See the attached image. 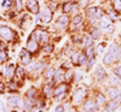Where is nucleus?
I'll return each mask as SVG.
<instances>
[{
  "label": "nucleus",
  "mask_w": 121,
  "mask_h": 112,
  "mask_svg": "<svg viewBox=\"0 0 121 112\" xmlns=\"http://www.w3.org/2000/svg\"><path fill=\"white\" fill-rule=\"evenodd\" d=\"M109 52L116 58V60H120L121 59V47L119 45L113 44L112 46H110V48H109Z\"/></svg>",
  "instance_id": "11"
},
{
  "label": "nucleus",
  "mask_w": 121,
  "mask_h": 112,
  "mask_svg": "<svg viewBox=\"0 0 121 112\" xmlns=\"http://www.w3.org/2000/svg\"><path fill=\"white\" fill-rule=\"evenodd\" d=\"M62 74H64L63 72V69H59V70H57L56 71V72H55V81H58V80H63L62 77H60V76H62Z\"/></svg>",
  "instance_id": "32"
},
{
  "label": "nucleus",
  "mask_w": 121,
  "mask_h": 112,
  "mask_svg": "<svg viewBox=\"0 0 121 112\" xmlns=\"http://www.w3.org/2000/svg\"><path fill=\"white\" fill-rule=\"evenodd\" d=\"M15 72H16V69L13 65H7L3 69V76L9 78V80H11L15 76Z\"/></svg>",
  "instance_id": "9"
},
{
  "label": "nucleus",
  "mask_w": 121,
  "mask_h": 112,
  "mask_svg": "<svg viewBox=\"0 0 121 112\" xmlns=\"http://www.w3.org/2000/svg\"><path fill=\"white\" fill-rule=\"evenodd\" d=\"M0 37H1L4 41H7V42H11L15 40L16 37V34L12 29H10L9 27H5V25H0Z\"/></svg>",
  "instance_id": "1"
},
{
  "label": "nucleus",
  "mask_w": 121,
  "mask_h": 112,
  "mask_svg": "<svg viewBox=\"0 0 121 112\" xmlns=\"http://www.w3.org/2000/svg\"><path fill=\"white\" fill-rule=\"evenodd\" d=\"M0 106H1V111H3V112H6V107L4 106V104H3V101H0Z\"/></svg>",
  "instance_id": "46"
},
{
  "label": "nucleus",
  "mask_w": 121,
  "mask_h": 112,
  "mask_svg": "<svg viewBox=\"0 0 121 112\" xmlns=\"http://www.w3.org/2000/svg\"><path fill=\"white\" fill-rule=\"evenodd\" d=\"M84 110L86 112H96L97 110V105L93 100H87L85 103V106H84Z\"/></svg>",
  "instance_id": "12"
},
{
  "label": "nucleus",
  "mask_w": 121,
  "mask_h": 112,
  "mask_svg": "<svg viewBox=\"0 0 121 112\" xmlns=\"http://www.w3.org/2000/svg\"><path fill=\"white\" fill-rule=\"evenodd\" d=\"M108 15H109L110 17H113V18H116V15H115L113 11H109V12H108Z\"/></svg>",
  "instance_id": "47"
},
{
  "label": "nucleus",
  "mask_w": 121,
  "mask_h": 112,
  "mask_svg": "<svg viewBox=\"0 0 121 112\" xmlns=\"http://www.w3.org/2000/svg\"><path fill=\"white\" fill-rule=\"evenodd\" d=\"M51 18H52V12H51V10H45L44 13H41V21L44 23H47L51 21Z\"/></svg>",
  "instance_id": "16"
},
{
  "label": "nucleus",
  "mask_w": 121,
  "mask_h": 112,
  "mask_svg": "<svg viewBox=\"0 0 121 112\" xmlns=\"http://www.w3.org/2000/svg\"><path fill=\"white\" fill-rule=\"evenodd\" d=\"M7 105L12 108H16V107H19V108H24V103L22 101V99L17 96V95H11L7 98Z\"/></svg>",
  "instance_id": "3"
},
{
  "label": "nucleus",
  "mask_w": 121,
  "mask_h": 112,
  "mask_svg": "<svg viewBox=\"0 0 121 112\" xmlns=\"http://www.w3.org/2000/svg\"><path fill=\"white\" fill-rule=\"evenodd\" d=\"M87 62V57L85 53H80V57H79V63L78 65H85Z\"/></svg>",
  "instance_id": "26"
},
{
  "label": "nucleus",
  "mask_w": 121,
  "mask_h": 112,
  "mask_svg": "<svg viewBox=\"0 0 121 112\" xmlns=\"http://www.w3.org/2000/svg\"><path fill=\"white\" fill-rule=\"evenodd\" d=\"M120 87H121V83H120Z\"/></svg>",
  "instance_id": "50"
},
{
  "label": "nucleus",
  "mask_w": 121,
  "mask_h": 112,
  "mask_svg": "<svg viewBox=\"0 0 121 112\" xmlns=\"http://www.w3.org/2000/svg\"><path fill=\"white\" fill-rule=\"evenodd\" d=\"M103 30H104L105 33H113V32H114V25L110 24V25H108V27H107L105 29H103Z\"/></svg>",
  "instance_id": "37"
},
{
  "label": "nucleus",
  "mask_w": 121,
  "mask_h": 112,
  "mask_svg": "<svg viewBox=\"0 0 121 112\" xmlns=\"http://www.w3.org/2000/svg\"><path fill=\"white\" fill-rule=\"evenodd\" d=\"M35 95H36V90L34 89V88H30L27 93H26V96L27 98H29V99H35Z\"/></svg>",
  "instance_id": "25"
},
{
  "label": "nucleus",
  "mask_w": 121,
  "mask_h": 112,
  "mask_svg": "<svg viewBox=\"0 0 121 112\" xmlns=\"http://www.w3.org/2000/svg\"><path fill=\"white\" fill-rule=\"evenodd\" d=\"M81 44L87 47V46H90L91 44H92V39H91L90 36H84V39L81 40Z\"/></svg>",
  "instance_id": "29"
},
{
  "label": "nucleus",
  "mask_w": 121,
  "mask_h": 112,
  "mask_svg": "<svg viewBox=\"0 0 121 112\" xmlns=\"http://www.w3.org/2000/svg\"><path fill=\"white\" fill-rule=\"evenodd\" d=\"M116 62V58L110 53V52H108L107 54H105V57L103 58V63L105 64V65H112V64H114Z\"/></svg>",
  "instance_id": "14"
},
{
  "label": "nucleus",
  "mask_w": 121,
  "mask_h": 112,
  "mask_svg": "<svg viewBox=\"0 0 121 112\" xmlns=\"http://www.w3.org/2000/svg\"><path fill=\"white\" fill-rule=\"evenodd\" d=\"M103 51H104V46L103 45H98L97 48H96V54L97 56H100V54L103 53Z\"/></svg>",
  "instance_id": "35"
},
{
  "label": "nucleus",
  "mask_w": 121,
  "mask_h": 112,
  "mask_svg": "<svg viewBox=\"0 0 121 112\" xmlns=\"http://www.w3.org/2000/svg\"><path fill=\"white\" fill-rule=\"evenodd\" d=\"M85 96H86V90H85V88H84V87L78 88V89L75 90V93H74V96H73V103H74V104L81 103Z\"/></svg>",
  "instance_id": "4"
},
{
  "label": "nucleus",
  "mask_w": 121,
  "mask_h": 112,
  "mask_svg": "<svg viewBox=\"0 0 121 112\" xmlns=\"http://www.w3.org/2000/svg\"><path fill=\"white\" fill-rule=\"evenodd\" d=\"M15 75H16V77H18V78H24V68L17 66Z\"/></svg>",
  "instance_id": "23"
},
{
  "label": "nucleus",
  "mask_w": 121,
  "mask_h": 112,
  "mask_svg": "<svg viewBox=\"0 0 121 112\" xmlns=\"http://www.w3.org/2000/svg\"><path fill=\"white\" fill-rule=\"evenodd\" d=\"M30 37H33L34 40H36L38 42H41L43 45L48 41V34L46 32H44V30H40V29L34 30V33L32 34Z\"/></svg>",
  "instance_id": "2"
},
{
  "label": "nucleus",
  "mask_w": 121,
  "mask_h": 112,
  "mask_svg": "<svg viewBox=\"0 0 121 112\" xmlns=\"http://www.w3.org/2000/svg\"><path fill=\"white\" fill-rule=\"evenodd\" d=\"M68 17L64 15V16H60L58 19H57V27H59V28H63V27H65L67 24H68Z\"/></svg>",
  "instance_id": "17"
},
{
  "label": "nucleus",
  "mask_w": 121,
  "mask_h": 112,
  "mask_svg": "<svg viewBox=\"0 0 121 112\" xmlns=\"http://www.w3.org/2000/svg\"><path fill=\"white\" fill-rule=\"evenodd\" d=\"M51 92H52V87H51V84H48V86H46L45 88H44V93L48 96V95H51ZM53 93V92H52Z\"/></svg>",
  "instance_id": "34"
},
{
  "label": "nucleus",
  "mask_w": 121,
  "mask_h": 112,
  "mask_svg": "<svg viewBox=\"0 0 121 112\" xmlns=\"http://www.w3.org/2000/svg\"><path fill=\"white\" fill-rule=\"evenodd\" d=\"M55 112H64V107H63L62 105H59V106H57V107H56Z\"/></svg>",
  "instance_id": "42"
},
{
  "label": "nucleus",
  "mask_w": 121,
  "mask_h": 112,
  "mask_svg": "<svg viewBox=\"0 0 121 112\" xmlns=\"http://www.w3.org/2000/svg\"><path fill=\"white\" fill-rule=\"evenodd\" d=\"M64 77H65V80H70V77H72V70H68V72L64 75Z\"/></svg>",
  "instance_id": "43"
},
{
  "label": "nucleus",
  "mask_w": 121,
  "mask_h": 112,
  "mask_svg": "<svg viewBox=\"0 0 121 112\" xmlns=\"http://www.w3.org/2000/svg\"><path fill=\"white\" fill-rule=\"evenodd\" d=\"M109 80H110V83H113V84H120V83H121V78H120L117 75L112 76Z\"/></svg>",
  "instance_id": "28"
},
{
  "label": "nucleus",
  "mask_w": 121,
  "mask_h": 112,
  "mask_svg": "<svg viewBox=\"0 0 121 112\" xmlns=\"http://www.w3.org/2000/svg\"><path fill=\"white\" fill-rule=\"evenodd\" d=\"M4 92H5V84L0 82V93H4Z\"/></svg>",
  "instance_id": "44"
},
{
  "label": "nucleus",
  "mask_w": 121,
  "mask_h": 112,
  "mask_svg": "<svg viewBox=\"0 0 121 112\" xmlns=\"http://www.w3.org/2000/svg\"><path fill=\"white\" fill-rule=\"evenodd\" d=\"M98 37H99V30H98V29H96V28H93L92 30H91V39L97 40Z\"/></svg>",
  "instance_id": "31"
},
{
  "label": "nucleus",
  "mask_w": 121,
  "mask_h": 112,
  "mask_svg": "<svg viewBox=\"0 0 121 112\" xmlns=\"http://www.w3.org/2000/svg\"><path fill=\"white\" fill-rule=\"evenodd\" d=\"M9 87H10V90H16L17 89V87H16V83H13V82H10L9 83Z\"/></svg>",
  "instance_id": "39"
},
{
  "label": "nucleus",
  "mask_w": 121,
  "mask_h": 112,
  "mask_svg": "<svg viewBox=\"0 0 121 112\" xmlns=\"http://www.w3.org/2000/svg\"><path fill=\"white\" fill-rule=\"evenodd\" d=\"M115 75H117V76L121 78V65H120V66H117V68L115 69Z\"/></svg>",
  "instance_id": "40"
},
{
  "label": "nucleus",
  "mask_w": 121,
  "mask_h": 112,
  "mask_svg": "<svg viewBox=\"0 0 121 112\" xmlns=\"http://www.w3.org/2000/svg\"><path fill=\"white\" fill-rule=\"evenodd\" d=\"M113 6L116 12H121V0H113Z\"/></svg>",
  "instance_id": "27"
},
{
  "label": "nucleus",
  "mask_w": 121,
  "mask_h": 112,
  "mask_svg": "<svg viewBox=\"0 0 121 112\" xmlns=\"http://www.w3.org/2000/svg\"><path fill=\"white\" fill-rule=\"evenodd\" d=\"M73 3L72 1H68V3H65L63 6H62V10H63V12H65V13H68V12H70L73 10Z\"/></svg>",
  "instance_id": "22"
},
{
  "label": "nucleus",
  "mask_w": 121,
  "mask_h": 112,
  "mask_svg": "<svg viewBox=\"0 0 121 112\" xmlns=\"http://www.w3.org/2000/svg\"><path fill=\"white\" fill-rule=\"evenodd\" d=\"M44 51L46 53H51L52 52V46L51 45H46V46H44Z\"/></svg>",
  "instance_id": "38"
},
{
  "label": "nucleus",
  "mask_w": 121,
  "mask_h": 112,
  "mask_svg": "<svg viewBox=\"0 0 121 112\" xmlns=\"http://www.w3.org/2000/svg\"><path fill=\"white\" fill-rule=\"evenodd\" d=\"M95 103H96L97 107H98V106H103V105L105 104V96H104L103 94H97Z\"/></svg>",
  "instance_id": "18"
},
{
  "label": "nucleus",
  "mask_w": 121,
  "mask_h": 112,
  "mask_svg": "<svg viewBox=\"0 0 121 112\" xmlns=\"http://www.w3.org/2000/svg\"><path fill=\"white\" fill-rule=\"evenodd\" d=\"M117 107H119V101L117 100H112L110 103H108V106L105 108H107L108 112H114V111L117 110Z\"/></svg>",
  "instance_id": "15"
},
{
  "label": "nucleus",
  "mask_w": 121,
  "mask_h": 112,
  "mask_svg": "<svg viewBox=\"0 0 121 112\" xmlns=\"http://www.w3.org/2000/svg\"><path fill=\"white\" fill-rule=\"evenodd\" d=\"M112 24V22H110V19L108 18V17H102L100 18V22H99V25H100V28L102 29H105L108 25H110Z\"/></svg>",
  "instance_id": "19"
},
{
  "label": "nucleus",
  "mask_w": 121,
  "mask_h": 112,
  "mask_svg": "<svg viewBox=\"0 0 121 112\" xmlns=\"http://www.w3.org/2000/svg\"><path fill=\"white\" fill-rule=\"evenodd\" d=\"M95 76H96V78H97L98 81H102V82H104V81L107 80V77H108L104 68H102V66H98V68H97L96 72H95Z\"/></svg>",
  "instance_id": "10"
},
{
  "label": "nucleus",
  "mask_w": 121,
  "mask_h": 112,
  "mask_svg": "<svg viewBox=\"0 0 121 112\" xmlns=\"http://www.w3.org/2000/svg\"><path fill=\"white\" fill-rule=\"evenodd\" d=\"M102 112H108V111H107V108H104V110H102Z\"/></svg>",
  "instance_id": "49"
},
{
  "label": "nucleus",
  "mask_w": 121,
  "mask_h": 112,
  "mask_svg": "<svg viewBox=\"0 0 121 112\" xmlns=\"http://www.w3.org/2000/svg\"><path fill=\"white\" fill-rule=\"evenodd\" d=\"M81 22H82V15H76V16L73 18V24H75V25L80 24Z\"/></svg>",
  "instance_id": "30"
},
{
  "label": "nucleus",
  "mask_w": 121,
  "mask_h": 112,
  "mask_svg": "<svg viewBox=\"0 0 121 112\" xmlns=\"http://www.w3.org/2000/svg\"><path fill=\"white\" fill-rule=\"evenodd\" d=\"M17 8L18 10L22 8V0H17Z\"/></svg>",
  "instance_id": "45"
},
{
  "label": "nucleus",
  "mask_w": 121,
  "mask_h": 112,
  "mask_svg": "<svg viewBox=\"0 0 121 112\" xmlns=\"http://www.w3.org/2000/svg\"><path fill=\"white\" fill-rule=\"evenodd\" d=\"M19 58H21V63L23 65H28L32 63V53L28 49H22L19 53Z\"/></svg>",
  "instance_id": "5"
},
{
  "label": "nucleus",
  "mask_w": 121,
  "mask_h": 112,
  "mask_svg": "<svg viewBox=\"0 0 121 112\" xmlns=\"http://www.w3.org/2000/svg\"><path fill=\"white\" fill-rule=\"evenodd\" d=\"M76 81H79V80H81V72H78L76 74V78H75Z\"/></svg>",
  "instance_id": "48"
},
{
  "label": "nucleus",
  "mask_w": 121,
  "mask_h": 112,
  "mask_svg": "<svg viewBox=\"0 0 121 112\" xmlns=\"http://www.w3.org/2000/svg\"><path fill=\"white\" fill-rule=\"evenodd\" d=\"M6 60H7V54H6V52H4V51H0V64L5 63Z\"/></svg>",
  "instance_id": "33"
},
{
  "label": "nucleus",
  "mask_w": 121,
  "mask_h": 112,
  "mask_svg": "<svg viewBox=\"0 0 121 112\" xmlns=\"http://www.w3.org/2000/svg\"><path fill=\"white\" fill-rule=\"evenodd\" d=\"M30 53H36L39 51V42L36 40H34L33 37H30L27 42V47H26Z\"/></svg>",
  "instance_id": "7"
},
{
  "label": "nucleus",
  "mask_w": 121,
  "mask_h": 112,
  "mask_svg": "<svg viewBox=\"0 0 121 112\" xmlns=\"http://www.w3.org/2000/svg\"><path fill=\"white\" fill-rule=\"evenodd\" d=\"M12 4H13V0H4L3 1V7H11L12 6Z\"/></svg>",
  "instance_id": "36"
},
{
  "label": "nucleus",
  "mask_w": 121,
  "mask_h": 112,
  "mask_svg": "<svg viewBox=\"0 0 121 112\" xmlns=\"http://www.w3.org/2000/svg\"><path fill=\"white\" fill-rule=\"evenodd\" d=\"M26 6L32 13H38L39 12V3H38V0H27Z\"/></svg>",
  "instance_id": "8"
},
{
  "label": "nucleus",
  "mask_w": 121,
  "mask_h": 112,
  "mask_svg": "<svg viewBox=\"0 0 121 112\" xmlns=\"http://www.w3.org/2000/svg\"><path fill=\"white\" fill-rule=\"evenodd\" d=\"M44 76H45V78H47V80H51V78L55 76V69H53V68H48Z\"/></svg>",
  "instance_id": "24"
},
{
  "label": "nucleus",
  "mask_w": 121,
  "mask_h": 112,
  "mask_svg": "<svg viewBox=\"0 0 121 112\" xmlns=\"http://www.w3.org/2000/svg\"><path fill=\"white\" fill-rule=\"evenodd\" d=\"M88 60V68H91L93 64H95V62H96V58H90V59H87Z\"/></svg>",
  "instance_id": "41"
},
{
  "label": "nucleus",
  "mask_w": 121,
  "mask_h": 112,
  "mask_svg": "<svg viewBox=\"0 0 121 112\" xmlns=\"http://www.w3.org/2000/svg\"><path fill=\"white\" fill-rule=\"evenodd\" d=\"M85 54H86V57H87V59H90V58H95V48H93V46H87L86 47V52H85Z\"/></svg>",
  "instance_id": "20"
},
{
  "label": "nucleus",
  "mask_w": 121,
  "mask_h": 112,
  "mask_svg": "<svg viewBox=\"0 0 121 112\" xmlns=\"http://www.w3.org/2000/svg\"><path fill=\"white\" fill-rule=\"evenodd\" d=\"M67 88H68V86L67 84H60V86H58L56 89H55V92H53V95L55 96H60V95H64V93L67 92Z\"/></svg>",
  "instance_id": "13"
},
{
  "label": "nucleus",
  "mask_w": 121,
  "mask_h": 112,
  "mask_svg": "<svg viewBox=\"0 0 121 112\" xmlns=\"http://www.w3.org/2000/svg\"><path fill=\"white\" fill-rule=\"evenodd\" d=\"M79 57H80V52H79V51H75V52L72 53V56H70V59H72L73 64L78 65V63H79Z\"/></svg>",
  "instance_id": "21"
},
{
  "label": "nucleus",
  "mask_w": 121,
  "mask_h": 112,
  "mask_svg": "<svg viewBox=\"0 0 121 112\" xmlns=\"http://www.w3.org/2000/svg\"><path fill=\"white\" fill-rule=\"evenodd\" d=\"M108 96L112 100H121V90L116 87H110L108 88Z\"/></svg>",
  "instance_id": "6"
}]
</instances>
